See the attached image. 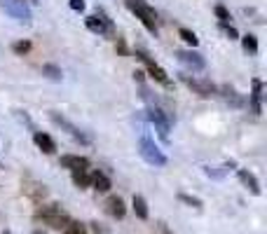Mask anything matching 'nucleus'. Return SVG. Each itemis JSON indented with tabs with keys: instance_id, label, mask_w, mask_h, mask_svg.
Segmentation results:
<instances>
[{
	"instance_id": "26",
	"label": "nucleus",
	"mask_w": 267,
	"mask_h": 234,
	"mask_svg": "<svg viewBox=\"0 0 267 234\" xmlns=\"http://www.w3.org/2000/svg\"><path fill=\"white\" fill-rule=\"evenodd\" d=\"M213 12H216V17H218V21L220 24H227V21H230V12H227V7H223V5H216V10H213Z\"/></svg>"
},
{
	"instance_id": "6",
	"label": "nucleus",
	"mask_w": 267,
	"mask_h": 234,
	"mask_svg": "<svg viewBox=\"0 0 267 234\" xmlns=\"http://www.w3.org/2000/svg\"><path fill=\"white\" fill-rule=\"evenodd\" d=\"M146 115H148V120L155 124L157 134L162 136V141H169V129H171V117H169V112H164L162 108H157V105H150V108L146 110Z\"/></svg>"
},
{
	"instance_id": "12",
	"label": "nucleus",
	"mask_w": 267,
	"mask_h": 234,
	"mask_svg": "<svg viewBox=\"0 0 267 234\" xmlns=\"http://www.w3.org/2000/svg\"><path fill=\"white\" fill-rule=\"evenodd\" d=\"M106 213H108L110 218H124V213H127V206H124V202H122V197H108V202H106Z\"/></svg>"
},
{
	"instance_id": "4",
	"label": "nucleus",
	"mask_w": 267,
	"mask_h": 234,
	"mask_svg": "<svg viewBox=\"0 0 267 234\" xmlns=\"http://www.w3.org/2000/svg\"><path fill=\"white\" fill-rule=\"evenodd\" d=\"M139 152L141 157L150 164V167H164L166 164V157H164V152L155 145V141H152L148 134L141 136V141H139Z\"/></svg>"
},
{
	"instance_id": "2",
	"label": "nucleus",
	"mask_w": 267,
	"mask_h": 234,
	"mask_svg": "<svg viewBox=\"0 0 267 234\" xmlns=\"http://www.w3.org/2000/svg\"><path fill=\"white\" fill-rule=\"evenodd\" d=\"M36 218L38 220H43L45 225H49L52 229H61L71 222L68 213L61 209V204H47V206H43V209L36 213Z\"/></svg>"
},
{
	"instance_id": "33",
	"label": "nucleus",
	"mask_w": 267,
	"mask_h": 234,
	"mask_svg": "<svg viewBox=\"0 0 267 234\" xmlns=\"http://www.w3.org/2000/svg\"><path fill=\"white\" fill-rule=\"evenodd\" d=\"M33 3H38V0H33Z\"/></svg>"
},
{
	"instance_id": "20",
	"label": "nucleus",
	"mask_w": 267,
	"mask_h": 234,
	"mask_svg": "<svg viewBox=\"0 0 267 234\" xmlns=\"http://www.w3.org/2000/svg\"><path fill=\"white\" fill-rule=\"evenodd\" d=\"M220 92H223V99L227 101V103H232V105H244V99L242 96H239L237 94V89H235V87H230V85H225L223 89H220Z\"/></svg>"
},
{
	"instance_id": "19",
	"label": "nucleus",
	"mask_w": 267,
	"mask_h": 234,
	"mask_svg": "<svg viewBox=\"0 0 267 234\" xmlns=\"http://www.w3.org/2000/svg\"><path fill=\"white\" fill-rule=\"evenodd\" d=\"M43 75L47 77V80H52V82H61V80H63V70H61L56 63H45V66H43Z\"/></svg>"
},
{
	"instance_id": "17",
	"label": "nucleus",
	"mask_w": 267,
	"mask_h": 234,
	"mask_svg": "<svg viewBox=\"0 0 267 234\" xmlns=\"http://www.w3.org/2000/svg\"><path fill=\"white\" fill-rule=\"evenodd\" d=\"M73 185L78 187V190H87L91 185V173L87 171V169H82V171H73Z\"/></svg>"
},
{
	"instance_id": "8",
	"label": "nucleus",
	"mask_w": 267,
	"mask_h": 234,
	"mask_svg": "<svg viewBox=\"0 0 267 234\" xmlns=\"http://www.w3.org/2000/svg\"><path fill=\"white\" fill-rule=\"evenodd\" d=\"M49 117H52V122H54L56 127H61V129H66L68 134L73 136L75 141H80V143H82V145H89V143H91V138H89V136H87L85 131H80L73 122H68V120H66L63 115H59V112H49Z\"/></svg>"
},
{
	"instance_id": "21",
	"label": "nucleus",
	"mask_w": 267,
	"mask_h": 234,
	"mask_svg": "<svg viewBox=\"0 0 267 234\" xmlns=\"http://www.w3.org/2000/svg\"><path fill=\"white\" fill-rule=\"evenodd\" d=\"M242 47H244V52H249V54H258V37H255L253 33H246V35L242 37Z\"/></svg>"
},
{
	"instance_id": "14",
	"label": "nucleus",
	"mask_w": 267,
	"mask_h": 234,
	"mask_svg": "<svg viewBox=\"0 0 267 234\" xmlns=\"http://www.w3.org/2000/svg\"><path fill=\"white\" fill-rule=\"evenodd\" d=\"M33 141H36V145H38L40 150H43L45 154L56 152V143L52 141V136L43 134V131H36V134H33Z\"/></svg>"
},
{
	"instance_id": "11",
	"label": "nucleus",
	"mask_w": 267,
	"mask_h": 234,
	"mask_svg": "<svg viewBox=\"0 0 267 234\" xmlns=\"http://www.w3.org/2000/svg\"><path fill=\"white\" fill-rule=\"evenodd\" d=\"M59 164L63 169H71V171H82V169H89V160L82 157V154H63L59 160Z\"/></svg>"
},
{
	"instance_id": "31",
	"label": "nucleus",
	"mask_w": 267,
	"mask_h": 234,
	"mask_svg": "<svg viewBox=\"0 0 267 234\" xmlns=\"http://www.w3.org/2000/svg\"><path fill=\"white\" fill-rule=\"evenodd\" d=\"M33 234H45V232H40V229H36V232H33Z\"/></svg>"
},
{
	"instance_id": "22",
	"label": "nucleus",
	"mask_w": 267,
	"mask_h": 234,
	"mask_svg": "<svg viewBox=\"0 0 267 234\" xmlns=\"http://www.w3.org/2000/svg\"><path fill=\"white\" fill-rule=\"evenodd\" d=\"M30 47H33L30 40H19V43L12 45V52H14V54H19V56H24V54H28V52H30Z\"/></svg>"
},
{
	"instance_id": "1",
	"label": "nucleus",
	"mask_w": 267,
	"mask_h": 234,
	"mask_svg": "<svg viewBox=\"0 0 267 234\" xmlns=\"http://www.w3.org/2000/svg\"><path fill=\"white\" fill-rule=\"evenodd\" d=\"M129 12L136 14V19H141V24L146 26L150 33H157V12L148 5L146 0H124Z\"/></svg>"
},
{
	"instance_id": "5",
	"label": "nucleus",
	"mask_w": 267,
	"mask_h": 234,
	"mask_svg": "<svg viewBox=\"0 0 267 234\" xmlns=\"http://www.w3.org/2000/svg\"><path fill=\"white\" fill-rule=\"evenodd\" d=\"M85 24H87V28H89L91 33H96V35H115V26H113V21L108 19V14H106L104 10H96V14L87 17Z\"/></svg>"
},
{
	"instance_id": "13",
	"label": "nucleus",
	"mask_w": 267,
	"mask_h": 234,
	"mask_svg": "<svg viewBox=\"0 0 267 234\" xmlns=\"http://www.w3.org/2000/svg\"><path fill=\"white\" fill-rule=\"evenodd\" d=\"M237 173H239V180H242L244 187H246L251 194H255V197H258V194H260V183H258V178H255L251 171H246V169H239Z\"/></svg>"
},
{
	"instance_id": "9",
	"label": "nucleus",
	"mask_w": 267,
	"mask_h": 234,
	"mask_svg": "<svg viewBox=\"0 0 267 234\" xmlns=\"http://www.w3.org/2000/svg\"><path fill=\"white\" fill-rule=\"evenodd\" d=\"M181 82L183 85H188L194 94H199L202 99H211V96H216V87L207 80H194V77H190V75L181 73Z\"/></svg>"
},
{
	"instance_id": "29",
	"label": "nucleus",
	"mask_w": 267,
	"mask_h": 234,
	"mask_svg": "<svg viewBox=\"0 0 267 234\" xmlns=\"http://www.w3.org/2000/svg\"><path fill=\"white\" fill-rule=\"evenodd\" d=\"M117 52H120L122 56H127V45H124V40H122V37H117Z\"/></svg>"
},
{
	"instance_id": "25",
	"label": "nucleus",
	"mask_w": 267,
	"mask_h": 234,
	"mask_svg": "<svg viewBox=\"0 0 267 234\" xmlns=\"http://www.w3.org/2000/svg\"><path fill=\"white\" fill-rule=\"evenodd\" d=\"M63 234H87V227L82 225V222H68Z\"/></svg>"
},
{
	"instance_id": "23",
	"label": "nucleus",
	"mask_w": 267,
	"mask_h": 234,
	"mask_svg": "<svg viewBox=\"0 0 267 234\" xmlns=\"http://www.w3.org/2000/svg\"><path fill=\"white\" fill-rule=\"evenodd\" d=\"M178 35H181L183 40L190 45V47H197V43H199V37L194 35L192 31H188V28H181V31H178Z\"/></svg>"
},
{
	"instance_id": "15",
	"label": "nucleus",
	"mask_w": 267,
	"mask_h": 234,
	"mask_svg": "<svg viewBox=\"0 0 267 234\" xmlns=\"http://www.w3.org/2000/svg\"><path fill=\"white\" fill-rule=\"evenodd\" d=\"M253 92H251V110L255 112V115H260L262 112V105H260V99H262V82L258 80V77H253Z\"/></svg>"
},
{
	"instance_id": "28",
	"label": "nucleus",
	"mask_w": 267,
	"mask_h": 234,
	"mask_svg": "<svg viewBox=\"0 0 267 234\" xmlns=\"http://www.w3.org/2000/svg\"><path fill=\"white\" fill-rule=\"evenodd\" d=\"M71 10H75V12H85V0H71Z\"/></svg>"
},
{
	"instance_id": "24",
	"label": "nucleus",
	"mask_w": 267,
	"mask_h": 234,
	"mask_svg": "<svg viewBox=\"0 0 267 234\" xmlns=\"http://www.w3.org/2000/svg\"><path fill=\"white\" fill-rule=\"evenodd\" d=\"M178 199H181L183 204H188V206H192V209H202V199L190 197V194H185V192H181V194H178Z\"/></svg>"
},
{
	"instance_id": "16",
	"label": "nucleus",
	"mask_w": 267,
	"mask_h": 234,
	"mask_svg": "<svg viewBox=\"0 0 267 234\" xmlns=\"http://www.w3.org/2000/svg\"><path fill=\"white\" fill-rule=\"evenodd\" d=\"M91 187L96 192H108L113 187V183H110V178L104 171H96V173H91Z\"/></svg>"
},
{
	"instance_id": "30",
	"label": "nucleus",
	"mask_w": 267,
	"mask_h": 234,
	"mask_svg": "<svg viewBox=\"0 0 267 234\" xmlns=\"http://www.w3.org/2000/svg\"><path fill=\"white\" fill-rule=\"evenodd\" d=\"M134 80L143 85V73H141V70H134Z\"/></svg>"
},
{
	"instance_id": "3",
	"label": "nucleus",
	"mask_w": 267,
	"mask_h": 234,
	"mask_svg": "<svg viewBox=\"0 0 267 234\" xmlns=\"http://www.w3.org/2000/svg\"><path fill=\"white\" fill-rule=\"evenodd\" d=\"M0 10L21 26H30V21H33V14H30L26 0H0Z\"/></svg>"
},
{
	"instance_id": "7",
	"label": "nucleus",
	"mask_w": 267,
	"mask_h": 234,
	"mask_svg": "<svg viewBox=\"0 0 267 234\" xmlns=\"http://www.w3.org/2000/svg\"><path fill=\"white\" fill-rule=\"evenodd\" d=\"M136 59H141V61L146 63V68H148V73H150V77H152V80H155V82H159V85H164L166 89H171V80H169V75H166V70H164L162 66H157V63L152 61V59L146 54V52L136 50Z\"/></svg>"
},
{
	"instance_id": "10",
	"label": "nucleus",
	"mask_w": 267,
	"mask_h": 234,
	"mask_svg": "<svg viewBox=\"0 0 267 234\" xmlns=\"http://www.w3.org/2000/svg\"><path fill=\"white\" fill-rule=\"evenodd\" d=\"M176 56H178V61H181L183 66L192 68V70H204V66H207L204 56H202L199 52H194V50H178Z\"/></svg>"
},
{
	"instance_id": "32",
	"label": "nucleus",
	"mask_w": 267,
	"mask_h": 234,
	"mask_svg": "<svg viewBox=\"0 0 267 234\" xmlns=\"http://www.w3.org/2000/svg\"><path fill=\"white\" fill-rule=\"evenodd\" d=\"M3 234H12V232H10V229H5V232H3Z\"/></svg>"
},
{
	"instance_id": "27",
	"label": "nucleus",
	"mask_w": 267,
	"mask_h": 234,
	"mask_svg": "<svg viewBox=\"0 0 267 234\" xmlns=\"http://www.w3.org/2000/svg\"><path fill=\"white\" fill-rule=\"evenodd\" d=\"M220 31H223L225 35L230 37V40H239V33H237V28H235V26H230V24H220Z\"/></svg>"
},
{
	"instance_id": "18",
	"label": "nucleus",
	"mask_w": 267,
	"mask_h": 234,
	"mask_svg": "<svg viewBox=\"0 0 267 234\" xmlns=\"http://www.w3.org/2000/svg\"><path fill=\"white\" fill-rule=\"evenodd\" d=\"M134 213H136V218H141V220H148V202L141 194H134Z\"/></svg>"
}]
</instances>
